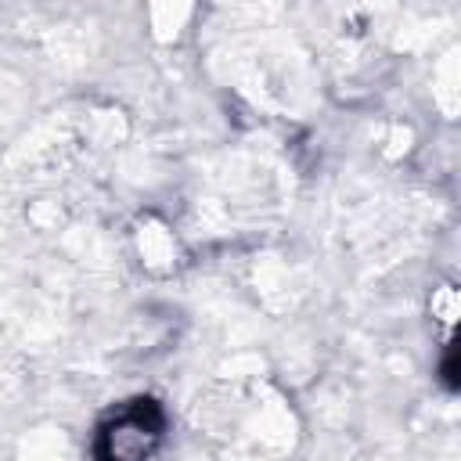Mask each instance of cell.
<instances>
[{
  "mask_svg": "<svg viewBox=\"0 0 461 461\" xmlns=\"http://www.w3.org/2000/svg\"><path fill=\"white\" fill-rule=\"evenodd\" d=\"M162 411L155 400H133L97 432V461H148L162 439Z\"/></svg>",
  "mask_w": 461,
  "mask_h": 461,
  "instance_id": "cell-1",
  "label": "cell"
}]
</instances>
